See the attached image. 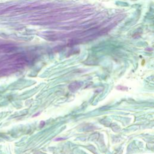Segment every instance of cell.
<instances>
[{"instance_id":"6da1fadb","label":"cell","mask_w":154,"mask_h":154,"mask_svg":"<svg viewBox=\"0 0 154 154\" xmlns=\"http://www.w3.org/2000/svg\"><path fill=\"white\" fill-rule=\"evenodd\" d=\"M64 140V138H56V139H55V141H59V140Z\"/></svg>"}]
</instances>
